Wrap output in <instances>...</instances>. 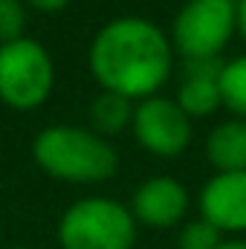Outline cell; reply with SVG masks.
I'll return each instance as SVG.
<instances>
[{"label":"cell","instance_id":"cell-4","mask_svg":"<svg viewBox=\"0 0 246 249\" xmlns=\"http://www.w3.org/2000/svg\"><path fill=\"white\" fill-rule=\"evenodd\" d=\"M55 90V64L50 50L23 35L0 44V102L12 110L29 113L50 102Z\"/></svg>","mask_w":246,"mask_h":249},{"label":"cell","instance_id":"cell-13","mask_svg":"<svg viewBox=\"0 0 246 249\" xmlns=\"http://www.w3.org/2000/svg\"><path fill=\"white\" fill-rule=\"evenodd\" d=\"M220 244H223V232H217L203 217L185 220L177 235V249H217Z\"/></svg>","mask_w":246,"mask_h":249},{"label":"cell","instance_id":"cell-10","mask_svg":"<svg viewBox=\"0 0 246 249\" xmlns=\"http://www.w3.org/2000/svg\"><path fill=\"white\" fill-rule=\"evenodd\" d=\"M206 160L217 174L246 171V119H223L206 136Z\"/></svg>","mask_w":246,"mask_h":249},{"label":"cell","instance_id":"cell-3","mask_svg":"<svg viewBox=\"0 0 246 249\" xmlns=\"http://www.w3.org/2000/svg\"><path fill=\"white\" fill-rule=\"evenodd\" d=\"M136 220L124 203L110 197H81L58 220L61 249H133Z\"/></svg>","mask_w":246,"mask_h":249},{"label":"cell","instance_id":"cell-16","mask_svg":"<svg viewBox=\"0 0 246 249\" xmlns=\"http://www.w3.org/2000/svg\"><path fill=\"white\" fill-rule=\"evenodd\" d=\"M238 35L246 41V0H238Z\"/></svg>","mask_w":246,"mask_h":249},{"label":"cell","instance_id":"cell-6","mask_svg":"<svg viewBox=\"0 0 246 249\" xmlns=\"http://www.w3.org/2000/svg\"><path fill=\"white\" fill-rule=\"evenodd\" d=\"M130 133L151 157L174 160L191 142V119L174 99L157 93L133 105Z\"/></svg>","mask_w":246,"mask_h":249},{"label":"cell","instance_id":"cell-18","mask_svg":"<svg viewBox=\"0 0 246 249\" xmlns=\"http://www.w3.org/2000/svg\"><path fill=\"white\" fill-rule=\"evenodd\" d=\"M9 249H29V247H9Z\"/></svg>","mask_w":246,"mask_h":249},{"label":"cell","instance_id":"cell-1","mask_svg":"<svg viewBox=\"0 0 246 249\" xmlns=\"http://www.w3.org/2000/svg\"><path fill=\"white\" fill-rule=\"evenodd\" d=\"M87 64L102 90L142 102L157 96L171 78L174 47L154 20L122 15L107 20L93 35Z\"/></svg>","mask_w":246,"mask_h":249},{"label":"cell","instance_id":"cell-8","mask_svg":"<svg viewBox=\"0 0 246 249\" xmlns=\"http://www.w3.org/2000/svg\"><path fill=\"white\" fill-rule=\"evenodd\" d=\"M197 212L217 232H246V171L211 174L197 194Z\"/></svg>","mask_w":246,"mask_h":249},{"label":"cell","instance_id":"cell-7","mask_svg":"<svg viewBox=\"0 0 246 249\" xmlns=\"http://www.w3.org/2000/svg\"><path fill=\"white\" fill-rule=\"evenodd\" d=\"M188 188L168 174L148 177L130 194V214L136 223L151 229H174L183 226L188 214Z\"/></svg>","mask_w":246,"mask_h":249},{"label":"cell","instance_id":"cell-11","mask_svg":"<svg viewBox=\"0 0 246 249\" xmlns=\"http://www.w3.org/2000/svg\"><path fill=\"white\" fill-rule=\"evenodd\" d=\"M133 105H136V102H130V99H124V96H116V93L102 90V93L90 102V110H87V116H90V130H96V133L105 136V139L127 130L130 122H133Z\"/></svg>","mask_w":246,"mask_h":249},{"label":"cell","instance_id":"cell-14","mask_svg":"<svg viewBox=\"0 0 246 249\" xmlns=\"http://www.w3.org/2000/svg\"><path fill=\"white\" fill-rule=\"evenodd\" d=\"M23 29H26V3L0 0V44H12L23 38Z\"/></svg>","mask_w":246,"mask_h":249},{"label":"cell","instance_id":"cell-15","mask_svg":"<svg viewBox=\"0 0 246 249\" xmlns=\"http://www.w3.org/2000/svg\"><path fill=\"white\" fill-rule=\"evenodd\" d=\"M26 9H35V12H47V15H58L61 9H67L70 0H23Z\"/></svg>","mask_w":246,"mask_h":249},{"label":"cell","instance_id":"cell-12","mask_svg":"<svg viewBox=\"0 0 246 249\" xmlns=\"http://www.w3.org/2000/svg\"><path fill=\"white\" fill-rule=\"evenodd\" d=\"M220 107L232 119H246V55L229 58L220 67Z\"/></svg>","mask_w":246,"mask_h":249},{"label":"cell","instance_id":"cell-9","mask_svg":"<svg viewBox=\"0 0 246 249\" xmlns=\"http://www.w3.org/2000/svg\"><path fill=\"white\" fill-rule=\"evenodd\" d=\"M220 67L223 58L185 61L174 102L183 107L188 119H206L214 110H220Z\"/></svg>","mask_w":246,"mask_h":249},{"label":"cell","instance_id":"cell-5","mask_svg":"<svg viewBox=\"0 0 246 249\" xmlns=\"http://www.w3.org/2000/svg\"><path fill=\"white\" fill-rule=\"evenodd\" d=\"M238 32V0H185L171 20L174 55L214 61Z\"/></svg>","mask_w":246,"mask_h":249},{"label":"cell","instance_id":"cell-2","mask_svg":"<svg viewBox=\"0 0 246 249\" xmlns=\"http://www.w3.org/2000/svg\"><path fill=\"white\" fill-rule=\"evenodd\" d=\"M32 160L47 177L72 186H96L119 171L116 148L81 124H50L38 130Z\"/></svg>","mask_w":246,"mask_h":249},{"label":"cell","instance_id":"cell-17","mask_svg":"<svg viewBox=\"0 0 246 249\" xmlns=\"http://www.w3.org/2000/svg\"><path fill=\"white\" fill-rule=\"evenodd\" d=\"M217 249H246V241H223Z\"/></svg>","mask_w":246,"mask_h":249}]
</instances>
